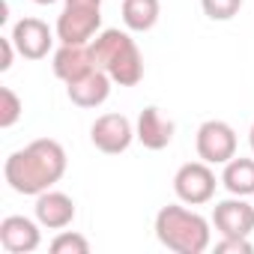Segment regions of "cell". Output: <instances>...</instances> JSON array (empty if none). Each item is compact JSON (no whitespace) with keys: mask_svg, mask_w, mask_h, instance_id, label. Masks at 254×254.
I'll list each match as a JSON object with an SVG mask.
<instances>
[{"mask_svg":"<svg viewBox=\"0 0 254 254\" xmlns=\"http://www.w3.org/2000/svg\"><path fill=\"white\" fill-rule=\"evenodd\" d=\"M6 183L18 194H42L66 174V150L54 138H36L24 150H15L3 165Z\"/></svg>","mask_w":254,"mask_h":254,"instance_id":"obj_1","label":"cell"},{"mask_svg":"<svg viewBox=\"0 0 254 254\" xmlns=\"http://www.w3.org/2000/svg\"><path fill=\"white\" fill-rule=\"evenodd\" d=\"M93 60L99 69H105L111 75L114 84L120 87H135L144 78V57L141 48L135 45V39L123 30H102L93 42H90Z\"/></svg>","mask_w":254,"mask_h":254,"instance_id":"obj_2","label":"cell"},{"mask_svg":"<svg viewBox=\"0 0 254 254\" xmlns=\"http://www.w3.org/2000/svg\"><path fill=\"white\" fill-rule=\"evenodd\" d=\"M156 236L177 254H203L209 245V224L203 215L180 203H168L156 215Z\"/></svg>","mask_w":254,"mask_h":254,"instance_id":"obj_3","label":"cell"},{"mask_svg":"<svg viewBox=\"0 0 254 254\" xmlns=\"http://www.w3.org/2000/svg\"><path fill=\"white\" fill-rule=\"evenodd\" d=\"M102 24V0H66L57 18V36L69 45H87Z\"/></svg>","mask_w":254,"mask_h":254,"instance_id":"obj_4","label":"cell"},{"mask_svg":"<svg viewBox=\"0 0 254 254\" xmlns=\"http://www.w3.org/2000/svg\"><path fill=\"white\" fill-rule=\"evenodd\" d=\"M174 191L183 203L189 206H200L206 200H212L215 194V174L209 168V162H186L177 177H174Z\"/></svg>","mask_w":254,"mask_h":254,"instance_id":"obj_5","label":"cell"},{"mask_svg":"<svg viewBox=\"0 0 254 254\" xmlns=\"http://www.w3.org/2000/svg\"><path fill=\"white\" fill-rule=\"evenodd\" d=\"M132 138H135V129H132L129 117H123V114H102L90 126V141L105 156L126 153V150H129V144H132Z\"/></svg>","mask_w":254,"mask_h":254,"instance_id":"obj_6","label":"cell"},{"mask_svg":"<svg viewBox=\"0 0 254 254\" xmlns=\"http://www.w3.org/2000/svg\"><path fill=\"white\" fill-rule=\"evenodd\" d=\"M197 156L209 165H227L236 156V132L224 120H206L197 129Z\"/></svg>","mask_w":254,"mask_h":254,"instance_id":"obj_7","label":"cell"},{"mask_svg":"<svg viewBox=\"0 0 254 254\" xmlns=\"http://www.w3.org/2000/svg\"><path fill=\"white\" fill-rule=\"evenodd\" d=\"M212 224L221 236H248L254 230V206L239 194L230 200H221L212 209Z\"/></svg>","mask_w":254,"mask_h":254,"instance_id":"obj_8","label":"cell"},{"mask_svg":"<svg viewBox=\"0 0 254 254\" xmlns=\"http://www.w3.org/2000/svg\"><path fill=\"white\" fill-rule=\"evenodd\" d=\"M12 42H15V51L21 57L42 60V57H48L54 36H51V27L42 18H21L12 27Z\"/></svg>","mask_w":254,"mask_h":254,"instance_id":"obj_9","label":"cell"},{"mask_svg":"<svg viewBox=\"0 0 254 254\" xmlns=\"http://www.w3.org/2000/svg\"><path fill=\"white\" fill-rule=\"evenodd\" d=\"M174 132H177L174 120H168L159 108H144L138 117V126H135V138L147 150H165L174 141Z\"/></svg>","mask_w":254,"mask_h":254,"instance_id":"obj_10","label":"cell"},{"mask_svg":"<svg viewBox=\"0 0 254 254\" xmlns=\"http://www.w3.org/2000/svg\"><path fill=\"white\" fill-rule=\"evenodd\" d=\"M0 245L9 254H30L39 248V227L24 215H9L0 221Z\"/></svg>","mask_w":254,"mask_h":254,"instance_id":"obj_11","label":"cell"},{"mask_svg":"<svg viewBox=\"0 0 254 254\" xmlns=\"http://www.w3.org/2000/svg\"><path fill=\"white\" fill-rule=\"evenodd\" d=\"M66 93H69L72 105H78V108H99L111 96V75L105 69H90L78 81L66 84Z\"/></svg>","mask_w":254,"mask_h":254,"instance_id":"obj_12","label":"cell"},{"mask_svg":"<svg viewBox=\"0 0 254 254\" xmlns=\"http://www.w3.org/2000/svg\"><path fill=\"white\" fill-rule=\"evenodd\" d=\"M51 66H54V75H57L60 81H66V84L78 81V78L87 75L90 69H99L96 60H93L90 45H69V42H63V45L57 48Z\"/></svg>","mask_w":254,"mask_h":254,"instance_id":"obj_13","label":"cell"},{"mask_svg":"<svg viewBox=\"0 0 254 254\" xmlns=\"http://www.w3.org/2000/svg\"><path fill=\"white\" fill-rule=\"evenodd\" d=\"M36 218L51 230H63L75 221V200L63 191H42L36 197Z\"/></svg>","mask_w":254,"mask_h":254,"instance_id":"obj_14","label":"cell"},{"mask_svg":"<svg viewBox=\"0 0 254 254\" xmlns=\"http://www.w3.org/2000/svg\"><path fill=\"white\" fill-rule=\"evenodd\" d=\"M221 183L230 194H239V197H248L254 194V159H230L224 165V174H221Z\"/></svg>","mask_w":254,"mask_h":254,"instance_id":"obj_15","label":"cell"},{"mask_svg":"<svg viewBox=\"0 0 254 254\" xmlns=\"http://www.w3.org/2000/svg\"><path fill=\"white\" fill-rule=\"evenodd\" d=\"M162 12L159 0H123V21L135 33H147L150 27H156Z\"/></svg>","mask_w":254,"mask_h":254,"instance_id":"obj_16","label":"cell"},{"mask_svg":"<svg viewBox=\"0 0 254 254\" xmlns=\"http://www.w3.org/2000/svg\"><path fill=\"white\" fill-rule=\"evenodd\" d=\"M18 117H21V99L9 87H0V129L15 126Z\"/></svg>","mask_w":254,"mask_h":254,"instance_id":"obj_17","label":"cell"},{"mask_svg":"<svg viewBox=\"0 0 254 254\" xmlns=\"http://www.w3.org/2000/svg\"><path fill=\"white\" fill-rule=\"evenodd\" d=\"M200 6H203L206 18H212V21H230L233 15H239L242 0H200Z\"/></svg>","mask_w":254,"mask_h":254,"instance_id":"obj_18","label":"cell"},{"mask_svg":"<svg viewBox=\"0 0 254 254\" xmlns=\"http://www.w3.org/2000/svg\"><path fill=\"white\" fill-rule=\"evenodd\" d=\"M51 254H90V242L81 233L66 230L51 242Z\"/></svg>","mask_w":254,"mask_h":254,"instance_id":"obj_19","label":"cell"},{"mask_svg":"<svg viewBox=\"0 0 254 254\" xmlns=\"http://www.w3.org/2000/svg\"><path fill=\"white\" fill-rule=\"evenodd\" d=\"M215 254H254V245L248 236H221V242H215Z\"/></svg>","mask_w":254,"mask_h":254,"instance_id":"obj_20","label":"cell"},{"mask_svg":"<svg viewBox=\"0 0 254 254\" xmlns=\"http://www.w3.org/2000/svg\"><path fill=\"white\" fill-rule=\"evenodd\" d=\"M12 48H15L12 36H0V72H6L12 66Z\"/></svg>","mask_w":254,"mask_h":254,"instance_id":"obj_21","label":"cell"},{"mask_svg":"<svg viewBox=\"0 0 254 254\" xmlns=\"http://www.w3.org/2000/svg\"><path fill=\"white\" fill-rule=\"evenodd\" d=\"M6 18H9V6L0 0V24H6Z\"/></svg>","mask_w":254,"mask_h":254,"instance_id":"obj_22","label":"cell"},{"mask_svg":"<svg viewBox=\"0 0 254 254\" xmlns=\"http://www.w3.org/2000/svg\"><path fill=\"white\" fill-rule=\"evenodd\" d=\"M33 3H42V6H48V3H54V0H33Z\"/></svg>","mask_w":254,"mask_h":254,"instance_id":"obj_23","label":"cell"},{"mask_svg":"<svg viewBox=\"0 0 254 254\" xmlns=\"http://www.w3.org/2000/svg\"><path fill=\"white\" fill-rule=\"evenodd\" d=\"M248 138H251V150H254V126H251V135Z\"/></svg>","mask_w":254,"mask_h":254,"instance_id":"obj_24","label":"cell"}]
</instances>
